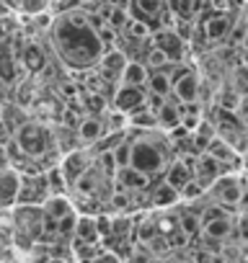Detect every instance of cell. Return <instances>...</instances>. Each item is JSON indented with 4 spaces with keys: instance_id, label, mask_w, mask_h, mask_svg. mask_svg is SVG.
I'll use <instances>...</instances> for the list:
<instances>
[{
    "instance_id": "cell-1",
    "label": "cell",
    "mask_w": 248,
    "mask_h": 263,
    "mask_svg": "<svg viewBox=\"0 0 248 263\" xmlns=\"http://www.w3.org/2000/svg\"><path fill=\"white\" fill-rule=\"evenodd\" d=\"M55 49L60 60L73 70H85L101 62L106 54L98 31L91 26L85 13H65L55 24Z\"/></svg>"
},
{
    "instance_id": "cell-2",
    "label": "cell",
    "mask_w": 248,
    "mask_h": 263,
    "mask_svg": "<svg viewBox=\"0 0 248 263\" xmlns=\"http://www.w3.org/2000/svg\"><path fill=\"white\" fill-rule=\"evenodd\" d=\"M132 142V163L137 171L148 173V176H158L161 171L168 168V153L161 142H150L148 137L140 140H130Z\"/></svg>"
},
{
    "instance_id": "cell-3",
    "label": "cell",
    "mask_w": 248,
    "mask_h": 263,
    "mask_svg": "<svg viewBox=\"0 0 248 263\" xmlns=\"http://www.w3.org/2000/svg\"><path fill=\"white\" fill-rule=\"evenodd\" d=\"M13 140L19 142V147L34 158V160H42L49 147H52V135H49V129L44 124H37V121H24L19 129H16V135Z\"/></svg>"
},
{
    "instance_id": "cell-4",
    "label": "cell",
    "mask_w": 248,
    "mask_h": 263,
    "mask_svg": "<svg viewBox=\"0 0 248 263\" xmlns=\"http://www.w3.org/2000/svg\"><path fill=\"white\" fill-rule=\"evenodd\" d=\"M209 189H212V196L217 199V204L227 206L230 212L238 209V204H243V199H245V194H248V191H245L248 186H243L238 176H220Z\"/></svg>"
},
{
    "instance_id": "cell-5",
    "label": "cell",
    "mask_w": 248,
    "mask_h": 263,
    "mask_svg": "<svg viewBox=\"0 0 248 263\" xmlns=\"http://www.w3.org/2000/svg\"><path fill=\"white\" fill-rule=\"evenodd\" d=\"M93 163H96V155L91 153V147H88V150H85V147H78V150H70V153L62 158L60 168H62L67 183L75 186V183L80 181V176H83L85 171H91Z\"/></svg>"
},
{
    "instance_id": "cell-6",
    "label": "cell",
    "mask_w": 248,
    "mask_h": 263,
    "mask_svg": "<svg viewBox=\"0 0 248 263\" xmlns=\"http://www.w3.org/2000/svg\"><path fill=\"white\" fill-rule=\"evenodd\" d=\"M21 189H24V173L16 165L3 163V212L19 206Z\"/></svg>"
},
{
    "instance_id": "cell-7",
    "label": "cell",
    "mask_w": 248,
    "mask_h": 263,
    "mask_svg": "<svg viewBox=\"0 0 248 263\" xmlns=\"http://www.w3.org/2000/svg\"><path fill=\"white\" fill-rule=\"evenodd\" d=\"M143 106H148V93L143 88L124 85V83L116 88V93H114V108H119L124 114H132V111H137Z\"/></svg>"
},
{
    "instance_id": "cell-8",
    "label": "cell",
    "mask_w": 248,
    "mask_h": 263,
    "mask_svg": "<svg viewBox=\"0 0 248 263\" xmlns=\"http://www.w3.org/2000/svg\"><path fill=\"white\" fill-rule=\"evenodd\" d=\"M150 178H153V176H148V173L137 171L135 165H124V168H119V171H116L114 183H116V189H121V191L140 194V191H148V189H150Z\"/></svg>"
},
{
    "instance_id": "cell-9",
    "label": "cell",
    "mask_w": 248,
    "mask_h": 263,
    "mask_svg": "<svg viewBox=\"0 0 248 263\" xmlns=\"http://www.w3.org/2000/svg\"><path fill=\"white\" fill-rule=\"evenodd\" d=\"M173 98H179L181 103H194L199 101V78L197 72H191L186 65L181 67V72L173 80Z\"/></svg>"
},
{
    "instance_id": "cell-10",
    "label": "cell",
    "mask_w": 248,
    "mask_h": 263,
    "mask_svg": "<svg viewBox=\"0 0 248 263\" xmlns=\"http://www.w3.org/2000/svg\"><path fill=\"white\" fill-rule=\"evenodd\" d=\"M153 44L161 47L163 52H168V57L173 62H184V36L176 29H161L153 34Z\"/></svg>"
},
{
    "instance_id": "cell-11",
    "label": "cell",
    "mask_w": 248,
    "mask_h": 263,
    "mask_svg": "<svg viewBox=\"0 0 248 263\" xmlns=\"http://www.w3.org/2000/svg\"><path fill=\"white\" fill-rule=\"evenodd\" d=\"M75 237L83 240V242H93V245H98V242L103 240L101 227H98V214H78Z\"/></svg>"
},
{
    "instance_id": "cell-12",
    "label": "cell",
    "mask_w": 248,
    "mask_h": 263,
    "mask_svg": "<svg viewBox=\"0 0 248 263\" xmlns=\"http://www.w3.org/2000/svg\"><path fill=\"white\" fill-rule=\"evenodd\" d=\"M106 135V124L98 119V116H85V119H80V124H78V140L83 142V145H93V142H98L101 137Z\"/></svg>"
},
{
    "instance_id": "cell-13",
    "label": "cell",
    "mask_w": 248,
    "mask_h": 263,
    "mask_svg": "<svg viewBox=\"0 0 248 263\" xmlns=\"http://www.w3.org/2000/svg\"><path fill=\"white\" fill-rule=\"evenodd\" d=\"M184 124V114H181V101H166L161 108H158V126L166 129V132H173L176 126Z\"/></svg>"
},
{
    "instance_id": "cell-14",
    "label": "cell",
    "mask_w": 248,
    "mask_h": 263,
    "mask_svg": "<svg viewBox=\"0 0 248 263\" xmlns=\"http://www.w3.org/2000/svg\"><path fill=\"white\" fill-rule=\"evenodd\" d=\"M202 235L207 242H217V240H225L233 235V217H217V219H209L202 224Z\"/></svg>"
},
{
    "instance_id": "cell-15",
    "label": "cell",
    "mask_w": 248,
    "mask_h": 263,
    "mask_svg": "<svg viewBox=\"0 0 248 263\" xmlns=\"http://www.w3.org/2000/svg\"><path fill=\"white\" fill-rule=\"evenodd\" d=\"M179 201H181V191H179L176 186H171L168 181L158 183V186L150 191V204H153L155 209H166V206H173V204H179Z\"/></svg>"
},
{
    "instance_id": "cell-16",
    "label": "cell",
    "mask_w": 248,
    "mask_h": 263,
    "mask_svg": "<svg viewBox=\"0 0 248 263\" xmlns=\"http://www.w3.org/2000/svg\"><path fill=\"white\" fill-rule=\"evenodd\" d=\"M148 78H150V67L145 62H137V60H130L127 67L121 72V83L124 85H137V88H148Z\"/></svg>"
},
{
    "instance_id": "cell-17",
    "label": "cell",
    "mask_w": 248,
    "mask_h": 263,
    "mask_svg": "<svg viewBox=\"0 0 248 263\" xmlns=\"http://www.w3.org/2000/svg\"><path fill=\"white\" fill-rule=\"evenodd\" d=\"M230 31H233V21H230V16H225V13L209 16L207 24H204V36H207L209 42H222Z\"/></svg>"
},
{
    "instance_id": "cell-18",
    "label": "cell",
    "mask_w": 248,
    "mask_h": 263,
    "mask_svg": "<svg viewBox=\"0 0 248 263\" xmlns=\"http://www.w3.org/2000/svg\"><path fill=\"white\" fill-rule=\"evenodd\" d=\"M166 181L181 191L189 181H194V171H191V165H189L186 160H173V163H168V168H166Z\"/></svg>"
},
{
    "instance_id": "cell-19",
    "label": "cell",
    "mask_w": 248,
    "mask_h": 263,
    "mask_svg": "<svg viewBox=\"0 0 248 263\" xmlns=\"http://www.w3.org/2000/svg\"><path fill=\"white\" fill-rule=\"evenodd\" d=\"M168 67L166 70H150V78H148V90L150 93H158V96H166V98L173 93V75H171Z\"/></svg>"
},
{
    "instance_id": "cell-20",
    "label": "cell",
    "mask_w": 248,
    "mask_h": 263,
    "mask_svg": "<svg viewBox=\"0 0 248 263\" xmlns=\"http://www.w3.org/2000/svg\"><path fill=\"white\" fill-rule=\"evenodd\" d=\"M42 206H44L47 217H52V219H57V222H60V219H65L67 214H73V212H75L73 201H70L65 194H52V196H49V199H47Z\"/></svg>"
},
{
    "instance_id": "cell-21",
    "label": "cell",
    "mask_w": 248,
    "mask_h": 263,
    "mask_svg": "<svg viewBox=\"0 0 248 263\" xmlns=\"http://www.w3.org/2000/svg\"><path fill=\"white\" fill-rule=\"evenodd\" d=\"M127 57L116 49H109L103 57H101V65H103V75H114V78H121L124 67H127Z\"/></svg>"
},
{
    "instance_id": "cell-22",
    "label": "cell",
    "mask_w": 248,
    "mask_h": 263,
    "mask_svg": "<svg viewBox=\"0 0 248 263\" xmlns=\"http://www.w3.org/2000/svg\"><path fill=\"white\" fill-rule=\"evenodd\" d=\"M130 126H137V129H155L158 126V114L150 108V106H143L137 111L130 114Z\"/></svg>"
},
{
    "instance_id": "cell-23",
    "label": "cell",
    "mask_w": 248,
    "mask_h": 263,
    "mask_svg": "<svg viewBox=\"0 0 248 263\" xmlns=\"http://www.w3.org/2000/svg\"><path fill=\"white\" fill-rule=\"evenodd\" d=\"M163 3H166V0H135L132 6H135L137 18L150 21V18H158L163 13Z\"/></svg>"
},
{
    "instance_id": "cell-24",
    "label": "cell",
    "mask_w": 248,
    "mask_h": 263,
    "mask_svg": "<svg viewBox=\"0 0 248 263\" xmlns=\"http://www.w3.org/2000/svg\"><path fill=\"white\" fill-rule=\"evenodd\" d=\"M24 65L31 72H37V70L44 67V52H42L39 44H26V49H24Z\"/></svg>"
},
{
    "instance_id": "cell-25",
    "label": "cell",
    "mask_w": 248,
    "mask_h": 263,
    "mask_svg": "<svg viewBox=\"0 0 248 263\" xmlns=\"http://www.w3.org/2000/svg\"><path fill=\"white\" fill-rule=\"evenodd\" d=\"M171 62H173V60L168 57V52H163V49L155 47V44H153V47L148 49V54H145V65H148L150 70H166Z\"/></svg>"
},
{
    "instance_id": "cell-26",
    "label": "cell",
    "mask_w": 248,
    "mask_h": 263,
    "mask_svg": "<svg viewBox=\"0 0 248 263\" xmlns=\"http://www.w3.org/2000/svg\"><path fill=\"white\" fill-rule=\"evenodd\" d=\"M153 26L145 21V18H132L130 21V26H127V34H130V39H153Z\"/></svg>"
},
{
    "instance_id": "cell-27",
    "label": "cell",
    "mask_w": 248,
    "mask_h": 263,
    "mask_svg": "<svg viewBox=\"0 0 248 263\" xmlns=\"http://www.w3.org/2000/svg\"><path fill=\"white\" fill-rule=\"evenodd\" d=\"M202 217H197V214H189V212H184L181 214V230L189 235V237H194V235H199L202 232Z\"/></svg>"
},
{
    "instance_id": "cell-28",
    "label": "cell",
    "mask_w": 248,
    "mask_h": 263,
    "mask_svg": "<svg viewBox=\"0 0 248 263\" xmlns=\"http://www.w3.org/2000/svg\"><path fill=\"white\" fill-rule=\"evenodd\" d=\"M204 189H207V186H204V183H199V181L194 178V181H189V183L181 189V199H186V201H194V199H199V196L204 194Z\"/></svg>"
},
{
    "instance_id": "cell-29",
    "label": "cell",
    "mask_w": 248,
    "mask_h": 263,
    "mask_svg": "<svg viewBox=\"0 0 248 263\" xmlns=\"http://www.w3.org/2000/svg\"><path fill=\"white\" fill-rule=\"evenodd\" d=\"M91 263H121V258H119L114 250H101V253H98V255H96Z\"/></svg>"
},
{
    "instance_id": "cell-30",
    "label": "cell",
    "mask_w": 248,
    "mask_h": 263,
    "mask_svg": "<svg viewBox=\"0 0 248 263\" xmlns=\"http://www.w3.org/2000/svg\"><path fill=\"white\" fill-rule=\"evenodd\" d=\"M238 235H240V240L248 245V214H243V217L238 219Z\"/></svg>"
},
{
    "instance_id": "cell-31",
    "label": "cell",
    "mask_w": 248,
    "mask_h": 263,
    "mask_svg": "<svg viewBox=\"0 0 248 263\" xmlns=\"http://www.w3.org/2000/svg\"><path fill=\"white\" fill-rule=\"evenodd\" d=\"M85 103H88L93 111H106V103H103V98H101V96H93V93H91Z\"/></svg>"
},
{
    "instance_id": "cell-32",
    "label": "cell",
    "mask_w": 248,
    "mask_h": 263,
    "mask_svg": "<svg viewBox=\"0 0 248 263\" xmlns=\"http://www.w3.org/2000/svg\"><path fill=\"white\" fill-rule=\"evenodd\" d=\"M240 163H243V171L248 173V147H245V150L240 153Z\"/></svg>"
},
{
    "instance_id": "cell-33",
    "label": "cell",
    "mask_w": 248,
    "mask_h": 263,
    "mask_svg": "<svg viewBox=\"0 0 248 263\" xmlns=\"http://www.w3.org/2000/svg\"><path fill=\"white\" fill-rule=\"evenodd\" d=\"M47 263H67V260H65L62 255H49V258H47Z\"/></svg>"
},
{
    "instance_id": "cell-34",
    "label": "cell",
    "mask_w": 248,
    "mask_h": 263,
    "mask_svg": "<svg viewBox=\"0 0 248 263\" xmlns=\"http://www.w3.org/2000/svg\"><path fill=\"white\" fill-rule=\"evenodd\" d=\"M240 60H243V67L248 70V47H243V57Z\"/></svg>"
},
{
    "instance_id": "cell-35",
    "label": "cell",
    "mask_w": 248,
    "mask_h": 263,
    "mask_svg": "<svg viewBox=\"0 0 248 263\" xmlns=\"http://www.w3.org/2000/svg\"><path fill=\"white\" fill-rule=\"evenodd\" d=\"M243 47H248V31H245V39H243Z\"/></svg>"
},
{
    "instance_id": "cell-36",
    "label": "cell",
    "mask_w": 248,
    "mask_h": 263,
    "mask_svg": "<svg viewBox=\"0 0 248 263\" xmlns=\"http://www.w3.org/2000/svg\"><path fill=\"white\" fill-rule=\"evenodd\" d=\"M245 186H248V183H245Z\"/></svg>"
}]
</instances>
